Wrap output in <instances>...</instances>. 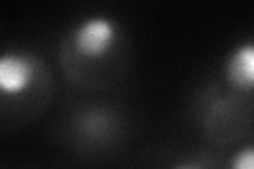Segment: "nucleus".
Masks as SVG:
<instances>
[{"label": "nucleus", "instance_id": "obj_1", "mask_svg": "<svg viewBox=\"0 0 254 169\" xmlns=\"http://www.w3.org/2000/svg\"><path fill=\"white\" fill-rule=\"evenodd\" d=\"M119 40L117 21L106 15H91L76 23L70 34L72 51L85 61H100L113 53Z\"/></svg>", "mask_w": 254, "mask_h": 169}, {"label": "nucleus", "instance_id": "obj_5", "mask_svg": "<svg viewBox=\"0 0 254 169\" xmlns=\"http://www.w3.org/2000/svg\"><path fill=\"white\" fill-rule=\"evenodd\" d=\"M229 169H254V144L242 146L229 159Z\"/></svg>", "mask_w": 254, "mask_h": 169}, {"label": "nucleus", "instance_id": "obj_6", "mask_svg": "<svg viewBox=\"0 0 254 169\" xmlns=\"http://www.w3.org/2000/svg\"><path fill=\"white\" fill-rule=\"evenodd\" d=\"M172 169H203V167L197 165V163H178V165H174Z\"/></svg>", "mask_w": 254, "mask_h": 169}, {"label": "nucleus", "instance_id": "obj_4", "mask_svg": "<svg viewBox=\"0 0 254 169\" xmlns=\"http://www.w3.org/2000/svg\"><path fill=\"white\" fill-rule=\"evenodd\" d=\"M78 127L85 133V138L100 142L113 129V116L102 108H89V110H85V114L78 120Z\"/></svg>", "mask_w": 254, "mask_h": 169}, {"label": "nucleus", "instance_id": "obj_3", "mask_svg": "<svg viewBox=\"0 0 254 169\" xmlns=\"http://www.w3.org/2000/svg\"><path fill=\"white\" fill-rule=\"evenodd\" d=\"M225 78L237 91H254V40H242L229 51Z\"/></svg>", "mask_w": 254, "mask_h": 169}, {"label": "nucleus", "instance_id": "obj_2", "mask_svg": "<svg viewBox=\"0 0 254 169\" xmlns=\"http://www.w3.org/2000/svg\"><path fill=\"white\" fill-rule=\"evenodd\" d=\"M36 78V63L28 53L6 51L0 57V91L4 95L26 93Z\"/></svg>", "mask_w": 254, "mask_h": 169}]
</instances>
